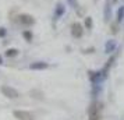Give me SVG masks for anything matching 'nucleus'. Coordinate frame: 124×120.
I'll return each instance as SVG.
<instances>
[{
  "mask_svg": "<svg viewBox=\"0 0 124 120\" xmlns=\"http://www.w3.org/2000/svg\"><path fill=\"white\" fill-rule=\"evenodd\" d=\"M101 106L102 105L98 101L91 103L88 108V120H101Z\"/></svg>",
  "mask_w": 124,
  "mask_h": 120,
  "instance_id": "f257e3e1",
  "label": "nucleus"
},
{
  "mask_svg": "<svg viewBox=\"0 0 124 120\" xmlns=\"http://www.w3.org/2000/svg\"><path fill=\"white\" fill-rule=\"evenodd\" d=\"M18 18V24L20 25H23L25 28H29V27H34L35 23H36V20L32 14H28V13H21V14H18L17 16Z\"/></svg>",
  "mask_w": 124,
  "mask_h": 120,
  "instance_id": "f03ea898",
  "label": "nucleus"
},
{
  "mask_svg": "<svg viewBox=\"0 0 124 120\" xmlns=\"http://www.w3.org/2000/svg\"><path fill=\"white\" fill-rule=\"evenodd\" d=\"M0 92H1L3 96L8 98V99H17V98H20V92L14 87H10V85H1L0 87Z\"/></svg>",
  "mask_w": 124,
  "mask_h": 120,
  "instance_id": "7ed1b4c3",
  "label": "nucleus"
},
{
  "mask_svg": "<svg viewBox=\"0 0 124 120\" xmlns=\"http://www.w3.org/2000/svg\"><path fill=\"white\" fill-rule=\"evenodd\" d=\"M84 25L81 23H78V21H74L73 24H71V36L73 38H77V39H79V38H82V35H84Z\"/></svg>",
  "mask_w": 124,
  "mask_h": 120,
  "instance_id": "20e7f679",
  "label": "nucleus"
},
{
  "mask_svg": "<svg viewBox=\"0 0 124 120\" xmlns=\"http://www.w3.org/2000/svg\"><path fill=\"white\" fill-rule=\"evenodd\" d=\"M64 14H66V4L63 1H57L56 6H54V10H53V20L59 21L60 18H63Z\"/></svg>",
  "mask_w": 124,
  "mask_h": 120,
  "instance_id": "39448f33",
  "label": "nucleus"
},
{
  "mask_svg": "<svg viewBox=\"0 0 124 120\" xmlns=\"http://www.w3.org/2000/svg\"><path fill=\"white\" fill-rule=\"evenodd\" d=\"M13 114H14V117L17 120H35L34 114L31 112H28V110H14Z\"/></svg>",
  "mask_w": 124,
  "mask_h": 120,
  "instance_id": "423d86ee",
  "label": "nucleus"
},
{
  "mask_svg": "<svg viewBox=\"0 0 124 120\" xmlns=\"http://www.w3.org/2000/svg\"><path fill=\"white\" fill-rule=\"evenodd\" d=\"M29 70H34V71H43V70L49 69V63L47 62H34L28 66Z\"/></svg>",
  "mask_w": 124,
  "mask_h": 120,
  "instance_id": "0eeeda50",
  "label": "nucleus"
},
{
  "mask_svg": "<svg viewBox=\"0 0 124 120\" xmlns=\"http://www.w3.org/2000/svg\"><path fill=\"white\" fill-rule=\"evenodd\" d=\"M116 48H117V42L114 39H109L105 43V53L110 55V53H113V52L116 50Z\"/></svg>",
  "mask_w": 124,
  "mask_h": 120,
  "instance_id": "6e6552de",
  "label": "nucleus"
},
{
  "mask_svg": "<svg viewBox=\"0 0 124 120\" xmlns=\"http://www.w3.org/2000/svg\"><path fill=\"white\" fill-rule=\"evenodd\" d=\"M103 18L105 21L109 23L110 18H112V7H110V0H106V4H105V8H103Z\"/></svg>",
  "mask_w": 124,
  "mask_h": 120,
  "instance_id": "1a4fd4ad",
  "label": "nucleus"
},
{
  "mask_svg": "<svg viewBox=\"0 0 124 120\" xmlns=\"http://www.w3.org/2000/svg\"><path fill=\"white\" fill-rule=\"evenodd\" d=\"M123 20H124V6H120L117 8V13H116V23L121 24Z\"/></svg>",
  "mask_w": 124,
  "mask_h": 120,
  "instance_id": "9d476101",
  "label": "nucleus"
},
{
  "mask_svg": "<svg viewBox=\"0 0 124 120\" xmlns=\"http://www.w3.org/2000/svg\"><path fill=\"white\" fill-rule=\"evenodd\" d=\"M21 35H23L24 40H27V42H32V39H34V34H32L31 29H24Z\"/></svg>",
  "mask_w": 124,
  "mask_h": 120,
  "instance_id": "9b49d317",
  "label": "nucleus"
},
{
  "mask_svg": "<svg viewBox=\"0 0 124 120\" xmlns=\"http://www.w3.org/2000/svg\"><path fill=\"white\" fill-rule=\"evenodd\" d=\"M84 28H86L88 31H91V29L93 28V20H92V17L86 16L84 18Z\"/></svg>",
  "mask_w": 124,
  "mask_h": 120,
  "instance_id": "f8f14e48",
  "label": "nucleus"
},
{
  "mask_svg": "<svg viewBox=\"0 0 124 120\" xmlns=\"http://www.w3.org/2000/svg\"><path fill=\"white\" fill-rule=\"evenodd\" d=\"M18 53H20L18 49H16V48H8V49L4 52V56L6 57H16V56H18Z\"/></svg>",
  "mask_w": 124,
  "mask_h": 120,
  "instance_id": "ddd939ff",
  "label": "nucleus"
},
{
  "mask_svg": "<svg viewBox=\"0 0 124 120\" xmlns=\"http://www.w3.org/2000/svg\"><path fill=\"white\" fill-rule=\"evenodd\" d=\"M66 3H67L68 6L71 7V8H74V10H77V8H78V1H77V0H66Z\"/></svg>",
  "mask_w": 124,
  "mask_h": 120,
  "instance_id": "4468645a",
  "label": "nucleus"
},
{
  "mask_svg": "<svg viewBox=\"0 0 124 120\" xmlns=\"http://www.w3.org/2000/svg\"><path fill=\"white\" fill-rule=\"evenodd\" d=\"M6 35H7L6 27H0V38H6Z\"/></svg>",
  "mask_w": 124,
  "mask_h": 120,
  "instance_id": "2eb2a0df",
  "label": "nucleus"
},
{
  "mask_svg": "<svg viewBox=\"0 0 124 120\" xmlns=\"http://www.w3.org/2000/svg\"><path fill=\"white\" fill-rule=\"evenodd\" d=\"M117 28H118V24L114 21V23L112 24V32H113V34H117V31H118Z\"/></svg>",
  "mask_w": 124,
  "mask_h": 120,
  "instance_id": "dca6fc26",
  "label": "nucleus"
},
{
  "mask_svg": "<svg viewBox=\"0 0 124 120\" xmlns=\"http://www.w3.org/2000/svg\"><path fill=\"white\" fill-rule=\"evenodd\" d=\"M0 64H3V57L0 56Z\"/></svg>",
  "mask_w": 124,
  "mask_h": 120,
  "instance_id": "f3484780",
  "label": "nucleus"
}]
</instances>
